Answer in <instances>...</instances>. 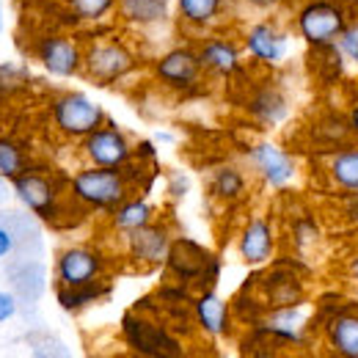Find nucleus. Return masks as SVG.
Returning <instances> with one entry per match:
<instances>
[{"label": "nucleus", "mask_w": 358, "mask_h": 358, "mask_svg": "<svg viewBox=\"0 0 358 358\" xmlns=\"http://www.w3.org/2000/svg\"><path fill=\"white\" fill-rule=\"evenodd\" d=\"M83 42H86L83 78L91 80L94 86L113 89L124 83L130 75H135L141 66V52L127 36L102 34L96 28L91 36H83Z\"/></svg>", "instance_id": "f257e3e1"}, {"label": "nucleus", "mask_w": 358, "mask_h": 358, "mask_svg": "<svg viewBox=\"0 0 358 358\" xmlns=\"http://www.w3.org/2000/svg\"><path fill=\"white\" fill-rule=\"evenodd\" d=\"M66 190L75 207L102 215H110L122 201H127L135 193L124 169H99V166H80L66 179Z\"/></svg>", "instance_id": "f03ea898"}, {"label": "nucleus", "mask_w": 358, "mask_h": 358, "mask_svg": "<svg viewBox=\"0 0 358 358\" xmlns=\"http://www.w3.org/2000/svg\"><path fill=\"white\" fill-rule=\"evenodd\" d=\"M353 11L348 0H298L292 8L289 28L312 52L334 50Z\"/></svg>", "instance_id": "7ed1b4c3"}, {"label": "nucleus", "mask_w": 358, "mask_h": 358, "mask_svg": "<svg viewBox=\"0 0 358 358\" xmlns=\"http://www.w3.org/2000/svg\"><path fill=\"white\" fill-rule=\"evenodd\" d=\"M152 80L163 91L174 94V96H199L207 91V72L199 61V52L193 42H179V45L163 50L149 69Z\"/></svg>", "instance_id": "20e7f679"}, {"label": "nucleus", "mask_w": 358, "mask_h": 358, "mask_svg": "<svg viewBox=\"0 0 358 358\" xmlns=\"http://www.w3.org/2000/svg\"><path fill=\"white\" fill-rule=\"evenodd\" d=\"M47 119L58 138L80 143L86 135L99 130L108 122V113L83 91H58L50 96Z\"/></svg>", "instance_id": "39448f33"}, {"label": "nucleus", "mask_w": 358, "mask_h": 358, "mask_svg": "<svg viewBox=\"0 0 358 358\" xmlns=\"http://www.w3.org/2000/svg\"><path fill=\"white\" fill-rule=\"evenodd\" d=\"M11 190L17 196V201L36 218H42L47 224L58 221L64 213V204L69 201V190L66 182L61 185L55 174H50L39 166L25 169L20 177L11 179Z\"/></svg>", "instance_id": "423d86ee"}, {"label": "nucleus", "mask_w": 358, "mask_h": 358, "mask_svg": "<svg viewBox=\"0 0 358 358\" xmlns=\"http://www.w3.org/2000/svg\"><path fill=\"white\" fill-rule=\"evenodd\" d=\"M243 157H245L248 171L259 179L268 190H275V193L292 187V185L298 182V177H301L298 157H295L287 146H281V143H275V141H270V138L251 141V143L245 146Z\"/></svg>", "instance_id": "0eeeda50"}, {"label": "nucleus", "mask_w": 358, "mask_h": 358, "mask_svg": "<svg viewBox=\"0 0 358 358\" xmlns=\"http://www.w3.org/2000/svg\"><path fill=\"white\" fill-rule=\"evenodd\" d=\"M31 55L50 78L69 80V78L83 75L86 42L80 36H75V34L47 31V34H39L31 42Z\"/></svg>", "instance_id": "6e6552de"}, {"label": "nucleus", "mask_w": 358, "mask_h": 358, "mask_svg": "<svg viewBox=\"0 0 358 358\" xmlns=\"http://www.w3.org/2000/svg\"><path fill=\"white\" fill-rule=\"evenodd\" d=\"M240 45H243V52L251 64L275 69V66L287 64V58H289L292 28H287L275 17H262V20L248 22L240 31Z\"/></svg>", "instance_id": "1a4fd4ad"}, {"label": "nucleus", "mask_w": 358, "mask_h": 358, "mask_svg": "<svg viewBox=\"0 0 358 358\" xmlns=\"http://www.w3.org/2000/svg\"><path fill=\"white\" fill-rule=\"evenodd\" d=\"M108 270H110V259L102 248L89 243H72L55 254L52 278H55V287H86L108 278Z\"/></svg>", "instance_id": "9d476101"}, {"label": "nucleus", "mask_w": 358, "mask_h": 358, "mask_svg": "<svg viewBox=\"0 0 358 358\" xmlns=\"http://www.w3.org/2000/svg\"><path fill=\"white\" fill-rule=\"evenodd\" d=\"M166 270L174 275V281L185 287H215L218 275H221V259L207 251L204 245H199L196 240L187 237H174L171 254L166 259Z\"/></svg>", "instance_id": "9b49d317"}, {"label": "nucleus", "mask_w": 358, "mask_h": 358, "mask_svg": "<svg viewBox=\"0 0 358 358\" xmlns=\"http://www.w3.org/2000/svg\"><path fill=\"white\" fill-rule=\"evenodd\" d=\"M122 336L133 353L146 358H185V348L179 345L177 336L163 322L141 314L138 309L122 317Z\"/></svg>", "instance_id": "f8f14e48"}, {"label": "nucleus", "mask_w": 358, "mask_h": 358, "mask_svg": "<svg viewBox=\"0 0 358 358\" xmlns=\"http://www.w3.org/2000/svg\"><path fill=\"white\" fill-rule=\"evenodd\" d=\"M78 155L86 166L99 169H124L135 160V141L113 119L94 130L78 143Z\"/></svg>", "instance_id": "ddd939ff"}, {"label": "nucleus", "mask_w": 358, "mask_h": 358, "mask_svg": "<svg viewBox=\"0 0 358 358\" xmlns=\"http://www.w3.org/2000/svg\"><path fill=\"white\" fill-rule=\"evenodd\" d=\"M171 245H174V231H171V226L163 224L160 218L122 237L124 257L138 270L166 268V259L171 254Z\"/></svg>", "instance_id": "4468645a"}, {"label": "nucleus", "mask_w": 358, "mask_h": 358, "mask_svg": "<svg viewBox=\"0 0 358 358\" xmlns=\"http://www.w3.org/2000/svg\"><path fill=\"white\" fill-rule=\"evenodd\" d=\"M196 52H199V61L207 72V78L213 80H240L245 75V52L240 39L234 36H226V34H207L201 39H193Z\"/></svg>", "instance_id": "2eb2a0df"}, {"label": "nucleus", "mask_w": 358, "mask_h": 358, "mask_svg": "<svg viewBox=\"0 0 358 358\" xmlns=\"http://www.w3.org/2000/svg\"><path fill=\"white\" fill-rule=\"evenodd\" d=\"M245 116L262 127V130H278L287 124V119L292 116V102L287 96V91L281 89L275 80H257L245 91V102H243Z\"/></svg>", "instance_id": "dca6fc26"}, {"label": "nucleus", "mask_w": 358, "mask_h": 358, "mask_svg": "<svg viewBox=\"0 0 358 358\" xmlns=\"http://www.w3.org/2000/svg\"><path fill=\"white\" fill-rule=\"evenodd\" d=\"M251 331L259 336H268L278 345H306L312 334V312L306 303L265 309L259 322L251 325Z\"/></svg>", "instance_id": "f3484780"}, {"label": "nucleus", "mask_w": 358, "mask_h": 358, "mask_svg": "<svg viewBox=\"0 0 358 358\" xmlns=\"http://www.w3.org/2000/svg\"><path fill=\"white\" fill-rule=\"evenodd\" d=\"M237 257L248 265V268H262L275 257L278 248V234L275 226L268 215H248L245 224L237 231Z\"/></svg>", "instance_id": "a211bd4d"}, {"label": "nucleus", "mask_w": 358, "mask_h": 358, "mask_svg": "<svg viewBox=\"0 0 358 358\" xmlns=\"http://www.w3.org/2000/svg\"><path fill=\"white\" fill-rule=\"evenodd\" d=\"M231 3H237V0H177L174 3L177 28L196 39L215 34L226 22Z\"/></svg>", "instance_id": "6ab92c4d"}, {"label": "nucleus", "mask_w": 358, "mask_h": 358, "mask_svg": "<svg viewBox=\"0 0 358 358\" xmlns=\"http://www.w3.org/2000/svg\"><path fill=\"white\" fill-rule=\"evenodd\" d=\"M325 356L358 358V306H336L322 322Z\"/></svg>", "instance_id": "aec40b11"}, {"label": "nucleus", "mask_w": 358, "mask_h": 358, "mask_svg": "<svg viewBox=\"0 0 358 358\" xmlns=\"http://www.w3.org/2000/svg\"><path fill=\"white\" fill-rule=\"evenodd\" d=\"M190 312H193V320H196L199 331L204 336H210V339H226L231 334V328H234L231 306L226 303L213 287L199 289V295H193Z\"/></svg>", "instance_id": "412c9836"}, {"label": "nucleus", "mask_w": 358, "mask_h": 358, "mask_svg": "<svg viewBox=\"0 0 358 358\" xmlns=\"http://www.w3.org/2000/svg\"><path fill=\"white\" fill-rule=\"evenodd\" d=\"M259 298L268 309L275 306H295V303H303L306 301V284L298 273L287 268H275L270 270L268 275H262V284H259Z\"/></svg>", "instance_id": "4be33fe9"}, {"label": "nucleus", "mask_w": 358, "mask_h": 358, "mask_svg": "<svg viewBox=\"0 0 358 358\" xmlns=\"http://www.w3.org/2000/svg\"><path fill=\"white\" fill-rule=\"evenodd\" d=\"M251 190V179H248V171L240 166V163H221L210 171L207 177V193L213 201L218 204H240Z\"/></svg>", "instance_id": "5701e85b"}, {"label": "nucleus", "mask_w": 358, "mask_h": 358, "mask_svg": "<svg viewBox=\"0 0 358 358\" xmlns=\"http://www.w3.org/2000/svg\"><path fill=\"white\" fill-rule=\"evenodd\" d=\"M116 20L124 28L152 31V28H160V25L171 22L174 8L169 6V0H119Z\"/></svg>", "instance_id": "b1692460"}, {"label": "nucleus", "mask_w": 358, "mask_h": 358, "mask_svg": "<svg viewBox=\"0 0 358 358\" xmlns=\"http://www.w3.org/2000/svg\"><path fill=\"white\" fill-rule=\"evenodd\" d=\"M325 177L339 193H358V141L325 152Z\"/></svg>", "instance_id": "393cba45"}, {"label": "nucleus", "mask_w": 358, "mask_h": 358, "mask_svg": "<svg viewBox=\"0 0 358 358\" xmlns=\"http://www.w3.org/2000/svg\"><path fill=\"white\" fill-rule=\"evenodd\" d=\"M152 221H157V207L149 201V196L143 193H133L127 201H122L110 215H108V229L119 237L130 234L141 226H149Z\"/></svg>", "instance_id": "a878e982"}, {"label": "nucleus", "mask_w": 358, "mask_h": 358, "mask_svg": "<svg viewBox=\"0 0 358 358\" xmlns=\"http://www.w3.org/2000/svg\"><path fill=\"white\" fill-rule=\"evenodd\" d=\"M64 11L72 25L110 28L119 11V0H64Z\"/></svg>", "instance_id": "bb28decb"}, {"label": "nucleus", "mask_w": 358, "mask_h": 358, "mask_svg": "<svg viewBox=\"0 0 358 358\" xmlns=\"http://www.w3.org/2000/svg\"><path fill=\"white\" fill-rule=\"evenodd\" d=\"M108 295H110V281H108V278L86 284V287H55V301H58V306L69 314L83 312V309L99 303V301L108 298Z\"/></svg>", "instance_id": "cd10ccee"}, {"label": "nucleus", "mask_w": 358, "mask_h": 358, "mask_svg": "<svg viewBox=\"0 0 358 358\" xmlns=\"http://www.w3.org/2000/svg\"><path fill=\"white\" fill-rule=\"evenodd\" d=\"M312 138H314V143L322 146L325 152H331V149H336V146L353 141L345 113H322V116L314 122Z\"/></svg>", "instance_id": "c85d7f7f"}, {"label": "nucleus", "mask_w": 358, "mask_h": 358, "mask_svg": "<svg viewBox=\"0 0 358 358\" xmlns=\"http://www.w3.org/2000/svg\"><path fill=\"white\" fill-rule=\"evenodd\" d=\"M31 157H28V149L22 141L11 138V135H0V177L11 179L20 177L25 169H31Z\"/></svg>", "instance_id": "c756f323"}, {"label": "nucleus", "mask_w": 358, "mask_h": 358, "mask_svg": "<svg viewBox=\"0 0 358 358\" xmlns=\"http://www.w3.org/2000/svg\"><path fill=\"white\" fill-rule=\"evenodd\" d=\"M289 240H292L295 251H298L301 257H306L312 248L320 245V240H322V231H320L317 218H314V215H298V218L292 221V226H289Z\"/></svg>", "instance_id": "7c9ffc66"}, {"label": "nucleus", "mask_w": 358, "mask_h": 358, "mask_svg": "<svg viewBox=\"0 0 358 358\" xmlns=\"http://www.w3.org/2000/svg\"><path fill=\"white\" fill-rule=\"evenodd\" d=\"M336 52H339V58H342L345 64H350V66L358 69V14L350 17L348 28L342 31V36H339V42H336Z\"/></svg>", "instance_id": "2f4dec72"}, {"label": "nucleus", "mask_w": 358, "mask_h": 358, "mask_svg": "<svg viewBox=\"0 0 358 358\" xmlns=\"http://www.w3.org/2000/svg\"><path fill=\"white\" fill-rule=\"evenodd\" d=\"M17 218L20 215H14V221H0V262H6V259H11L14 254H17V248H20V234H17Z\"/></svg>", "instance_id": "473e14b6"}, {"label": "nucleus", "mask_w": 358, "mask_h": 358, "mask_svg": "<svg viewBox=\"0 0 358 358\" xmlns=\"http://www.w3.org/2000/svg\"><path fill=\"white\" fill-rule=\"evenodd\" d=\"M187 190H190V177L187 174H182V171H171L169 179H166V193H169V199H185L187 196Z\"/></svg>", "instance_id": "72a5a7b5"}, {"label": "nucleus", "mask_w": 358, "mask_h": 358, "mask_svg": "<svg viewBox=\"0 0 358 358\" xmlns=\"http://www.w3.org/2000/svg\"><path fill=\"white\" fill-rule=\"evenodd\" d=\"M135 160L146 163V166H157V143H155V138L135 141Z\"/></svg>", "instance_id": "f704fd0d"}, {"label": "nucleus", "mask_w": 358, "mask_h": 358, "mask_svg": "<svg viewBox=\"0 0 358 358\" xmlns=\"http://www.w3.org/2000/svg\"><path fill=\"white\" fill-rule=\"evenodd\" d=\"M17 312H20V298H17V292L0 289V325L8 322V320H14Z\"/></svg>", "instance_id": "c9c22d12"}, {"label": "nucleus", "mask_w": 358, "mask_h": 358, "mask_svg": "<svg viewBox=\"0 0 358 358\" xmlns=\"http://www.w3.org/2000/svg\"><path fill=\"white\" fill-rule=\"evenodd\" d=\"M237 3L254 11H275V8H287L292 0H237Z\"/></svg>", "instance_id": "e433bc0d"}, {"label": "nucleus", "mask_w": 358, "mask_h": 358, "mask_svg": "<svg viewBox=\"0 0 358 358\" xmlns=\"http://www.w3.org/2000/svg\"><path fill=\"white\" fill-rule=\"evenodd\" d=\"M345 119H348V127H350L353 141H358V96L348 102V108H345Z\"/></svg>", "instance_id": "4c0bfd02"}, {"label": "nucleus", "mask_w": 358, "mask_h": 358, "mask_svg": "<svg viewBox=\"0 0 358 358\" xmlns=\"http://www.w3.org/2000/svg\"><path fill=\"white\" fill-rule=\"evenodd\" d=\"M345 275H348V278L358 287V251L348 259V265H345Z\"/></svg>", "instance_id": "58836bf2"}, {"label": "nucleus", "mask_w": 358, "mask_h": 358, "mask_svg": "<svg viewBox=\"0 0 358 358\" xmlns=\"http://www.w3.org/2000/svg\"><path fill=\"white\" fill-rule=\"evenodd\" d=\"M155 141H160V143H174V135H171V133H157V135H155Z\"/></svg>", "instance_id": "ea45409f"}, {"label": "nucleus", "mask_w": 358, "mask_h": 358, "mask_svg": "<svg viewBox=\"0 0 358 358\" xmlns=\"http://www.w3.org/2000/svg\"><path fill=\"white\" fill-rule=\"evenodd\" d=\"M119 358H146V356H141V353H127V356H119Z\"/></svg>", "instance_id": "a19ab883"}]
</instances>
